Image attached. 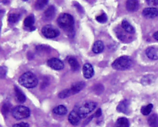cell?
Segmentation results:
<instances>
[{"label": "cell", "instance_id": "obj_2", "mask_svg": "<svg viewBox=\"0 0 158 127\" xmlns=\"http://www.w3.org/2000/svg\"><path fill=\"white\" fill-rule=\"evenodd\" d=\"M20 85L27 89H32L36 87L38 84L36 76L31 72H27L22 75L19 79Z\"/></svg>", "mask_w": 158, "mask_h": 127}, {"label": "cell", "instance_id": "obj_28", "mask_svg": "<svg viewBox=\"0 0 158 127\" xmlns=\"http://www.w3.org/2000/svg\"><path fill=\"white\" fill-rule=\"evenodd\" d=\"M96 20H97L98 21L100 22V23L104 24V23H106L107 21L108 16H107L106 13H103L102 15L97 16V18H96Z\"/></svg>", "mask_w": 158, "mask_h": 127}, {"label": "cell", "instance_id": "obj_5", "mask_svg": "<svg viewBox=\"0 0 158 127\" xmlns=\"http://www.w3.org/2000/svg\"><path fill=\"white\" fill-rule=\"evenodd\" d=\"M97 106V104L94 102H88L85 103L77 109V112L81 119L86 117L88 114L94 111Z\"/></svg>", "mask_w": 158, "mask_h": 127}, {"label": "cell", "instance_id": "obj_29", "mask_svg": "<svg viewBox=\"0 0 158 127\" xmlns=\"http://www.w3.org/2000/svg\"><path fill=\"white\" fill-rule=\"evenodd\" d=\"M148 4L152 7L158 6V0H147Z\"/></svg>", "mask_w": 158, "mask_h": 127}, {"label": "cell", "instance_id": "obj_4", "mask_svg": "<svg viewBox=\"0 0 158 127\" xmlns=\"http://www.w3.org/2000/svg\"><path fill=\"white\" fill-rule=\"evenodd\" d=\"M30 110L29 107L23 105L16 106L12 110V116L16 120H21L28 118L30 116Z\"/></svg>", "mask_w": 158, "mask_h": 127}, {"label": "cell", "instance_id": "obj_10", "mask_svg": "<svg viewBox=\"0 0 158 127\" xmlns=\"http://www.w3.org/2000/svg\"><path fill=\"white\" fill-rule=\"evenodd\" d=\"M56 9L55 7L53 6H50L43 13V20L46 21L52 20L56 15Z\"/></svg>", "mask_w": 158, "mask_h": 127}, {"label": "cell", "instance_id": "obj_8", "mask_svg": "<svg viewBox=\"0 0 158 127\" xmlns=\"http://www.w3.org/2000/svg\"><path fill=\"white\" fill-rule=\"evenodd\" d=\"M81 119V117L78 113L77 110H72L69 115V121L73 125H77L80 123Z\"/></svg>", "mask_w": 158, "mask_h": 127}, {"label": "cell", "instance_id": "obj_23", "mask_svg": "<svg viewBox=\"0 0 158 127\" xmlns=\"http://www.w3.org/2000/svg\"><path fill=\"white\" fill-rule=\"evenodd\" d=\"M35 22V19L33 15H30L27 16L24 21V25L25 27L31 28L33 27Z\"/></svg>", "mask_w": 158, "mask_h": 127}, {"label": "cell", "instance_id": "obj_17", "mask_svg": "<svg viewBox=\"0 0 158 127\" xmlns=\"http://www.w3.org/2000/svg\"><path fill=\"white\" fill-rule=\"evenodd\" d=\"M129 108V102L127 100H125L124 101H122L119 104L118 107H117V110L118 112L124 113H128Z\"/></svg>", "mask_w": 158, "mask_h": 127}, {"label": "cell", "instance_id": "obj_13", "mask_svg": "<svg viewBox=\"0 0 158 127\" xmlns=\"http://www.w3.org/2000/svg\"><path fill=\"white\" fill-rule=\"evenodd\" d=\"M126 7L130 12H135L138 10L139 7L138 0H127Z\"/></svg>", "mask_w": 158, "mask_h": 127}, {"label": "cell", "instance_id": "obj_30", "mask_svg": "<svg viewBox=\"0 0 158 127\" xmlns=\"http://www.w3.org/2000/svg\"><path fill=\"white\" fill-rule=\"evenodd\" d=\"M12 127H30L29 124L26 122H21L19 124H15Z\"/></svg>", "mask_w": 158, "mask_h": 127}, {"label": "cell", "instance_id": "obj_25", "mask_svg": "<svg viewBox=\"0 0 158 127\" xmlns=\"http://www.w3.org/2000/svg\"><path fill=\"white\" fill-rule=\"evenodd\" d=\"M153 105L152 104H149L146 106L142 107L141 109V112L144 116H148L151 113L152 110Z\"/></svg>", "mask_w": 158, "mask_h": 127}, {"label": "cell", "instance_id": "obj_21", "mask_svg": "<svg viewBox=\"0 0 158 127\" xmlns=\"http://www.w3.org/2000/svg\"><path fill=\"white\" fill-rule=\"evenodd\" d=\"M115 127H129V122L126 118H118L116 122Z\"/></svg>", "mask_w": 158, "mask_h": 127}, {"label": "cell", "instance_id": "obj_14", "mask_svg": "<svg viewBox=\"0 0 158 127\" xmlns=\"http://www.w3.org/2000/svg\"><path fill=\"white\" fill-rule=\"evenodd\" d=\"M85 82H79L75 83L72 85L71 87L70 88L71 94L72 95H73L78 93L85 87Z\"/></svg>", "mask_w": 158, "mask_h": 127}, {"label": "cell", "instance_id": "obj_12", "mask_svg": "<svg viewBox=\"0 0 158 127\" xmlns=\"http://www.w3.org/2000/svg\"><path fill=\"white\" fill-rule=\"evenodd\" d=\"M146 55L148 58L152 60L158 59V47H150L146 50Z\"/></svg>", "mask_w": 158, "mask_h": 127}, {"label": "cell", "instance_id": "obj_9", "mask_svg": "<svg viewBox=\"0 0 158 127\" xmlns=\"http://www.w3.org/2000/svg\"><path fill=\"white\" fill-rule=\"evenodd\" d=\"M142 15L147 18H155L158 16V9L156 7H147L143 10Z\"/></svg>", "mask_w": 158, "mask_h": 127}, {"label": "cell", "instance_id": "obj_32", "mask_svg": "<svg viewBox=\"0 0 158 127\" xmlns=\"http://www.w3.org/2000/svg\"><path fill=\"white\" fill-rule=\"evenodd\" d=\"M153 37L155 38L156 40L158 41V31L156 32V33H154V35H153Z\"/></svg>", "mask_w": 158, "mask_h": 127}, {"label": "cell", "instance_id": "obj_7", "mask_svg": "<svg viewBox=\"0 0 158 127\" xmlns=\"http://www.w3.org/2000/svg\"><path fill=\"white\" fill-rule=\"evenodd\" d=\"M47 63L49 67L54 70H61L64 68L63 62L58 58H51L48 60Z\"/></svg>", "mask_w": 158, "mask_h": 127}, {"label": "cell", "instance_id": "obj_1", "mask_svg": "<svg viewBox=\"0 0 158 127\" xmlns=\"http://www.w3.org/2000/svg\"><path fill=\"white\" fill-rule=\"evenodd\" d=\"M57 22L60 27L69 35L73 33L74 20L71 15L68 13H62L58 17Z\"/></svg>", "mask_w": 158, "mask_h": 127}, {"label": "cell", "instance_id": "obj_16", "mask_svg": "<svg viewBox=\"0 0 158 127\" xmlns=\"http://www.w3.org/2000/svg\"><path fill=\"white\" fill-rule=\"evenodd\" d=\"M15 94L16 96V100L20 103H23L26 101V96L23 93L17 86L15 87Z\"/></svg>", "mask_w": 158, "mask_h": 127}, {"label": "cell", "instance_id": "obj_11", "mask_svg": "<svg viewBox=\"0 0 158 127\" xmlns=\"http://www.w3.org/2000/svg\"><path fill=\"white\" fill-rule=\"evenodd\" d=\"M83 76L86 79H89L94 76V67L89 63L85 64L83 67Z\"/></svg>", "mask_w": 158, "mask_h": 127}, {"label": "cell", "instance_id": "obj_15", "mask_svg": "<svg viewBox=\"0 0 158 127\" xmlns=\"http://www.w3.org/2000/svg\"><path fill=\"white\" fill-rule=\"evenodd\" d=\"M104 49L103 42L100 40H98L94 43L92 47V51L95 54H100L102 53Z\"/></svg>", "mask_w": 158, "mask_h": 127}, {"label": "cell", "instance_id": "obj_19", "mask_svg": "<svg viewBox=\"0 0 158 127\" xmlns=\"http://www.w3.org/2000/svg\"><path fill=\"white\" fill-rule=\"evenodd\" d=\"M122 27L124 29V31L128 33L133 34L135 33V28L127 20H124L122 21Z\"/></svg>", "mask_w": 158, "mask_h": 127}, {"label": "cell", "instance_id": "obj_18", "mask_svg": "<svg viewBox=\"0 0 158 127\" xmlns=\"http://www.w3.org/2000/svg\"><path fill=\"white\" fill-rule=\"evenodd\" d=\"M53 112L58 116H64L67 114L68 110L64 105H59L54 107V109L53 110Z\"/></svg>", "mask_w": 158, "mask_h": 127}, {"label": "cell", "instance_id": "obj_26", "mask_svg": "<svg viewBox=\"0 0 158 127\" xmlns=\"http://www.w3.org/2000/svg\"><path fill=\"white\" fill-rule=\"evenodd\" d=\"M71 95H72V94L70 91V89H65L64 90H63L60 93L58 96L60 99H65L67 98Z\"/></svg>", "mask_w": 158, "mask_h": 127}, {"label": "cell", "instance_id": "obj_31", "mask_svg": "<svg viewBox=\"0 0 158 127\" xmlns=\"http://www.w3.org/2000/svg\"><path fill=\"white\" fill-rule=\"evenodd\" d=\"M101 115H102V110L101 109H98L97 111H96L94 113V116L96 118H99Z\"/></svg>", "mask_w": 158, "mask_h": 127}, {"label": "cell", "instance_id": "obj_24", "mask_svg": "<svg viewBox=\"0 0 158 127\" xmlns=\"http://www.w3.org/2000/svg\"><path fill=\"white\" fill-rule=\"evenodd\" d=\"M48 2L49 0H37L35 4V8L38 10L43 9L48 4Z\"/></svg>", "mask_w": 158, "mask_h": 127}, {"label": "cell", "instance_id": "obj_6", "mask_svg": "<svg viewBox=\"0 0 158 127\" xmlns=\"http://www.w3.org/2000/svg\"><path fill=\"white\" fill-rule=\"evenodd\" d=\"M42 33L45 38L49 39L56 38L60 35L59 30L50 24L44 26L42 29Z\"/></svg>", "mask_w": 158, "mask_h": 127}, {"label": "cell", "instance_id": "obj_27", "mask_svg": "<svg viewBox=\"0 0 158 127\" xmlns=\"http://www.w3.org/2000/svg\"><path fill=\"white\" fill-rule=\"evenodd\" d=\"M20 15L19 14L14 13V14H11V15H10L8 20L10 23L15 24L20 19Z\"/></svg>", "mask_w": 158, "mask_h": 127}, {"label": "cell", "instance_id": "obj_20", "mask_svg": "<svg viewBox=\"0 0 158 127\" xmlns=\"http://www.w3.org/2000/svg\"><path fill=\"white\" fill-rule=\"evenodd\" d=\"M68 63L71 66L72 71L74 72L78 71L80 68V65L77 59L73 57H70L68 59Z\"/></svg>", "mask_w": 158, "mask_h": 127}, {"label": "cell", "instance_id": "obj_22", "mask_svg": "<svg viewBox=\"0 0 158 127\" xmlns=\"http://www.w3.org/2000/svg\"><path fill=\"white\" fill-rule=\"evenodd\" d=\"M148 123L151 127H158V116L156 114H151L148 118Z\"/></svg>", "mask_w": 158, "mask_h": 127}, {"label": "cell", "instance_id": "obj_33", "mask_svg": "<svg viewBox=\"0 0 158 127\" xmlns=\"http://www.w3.org/2000/svg\"><path fill=\"white\" fill-rule=\"evenodd\" d=\"M23 1H27V0H23Z\"/></svg>", "mask_w": 158, "mask_h": 127}, {"label": "cell", "instance_id": "obj_3", "mask_svg": "<svg viewBox=\"0 0 158 127\" xmlns=\"http://www.w3.org/2000/svg\"><path fill=\"white\" fill-rule=\"evenodd\" d=\"M132 64V60L131 58L127 56H123L115 59L112 64V66L118 71H124L129 68Z\"/></svg>", "mask_w": 158, "mask_h": 127}]
</instances>
